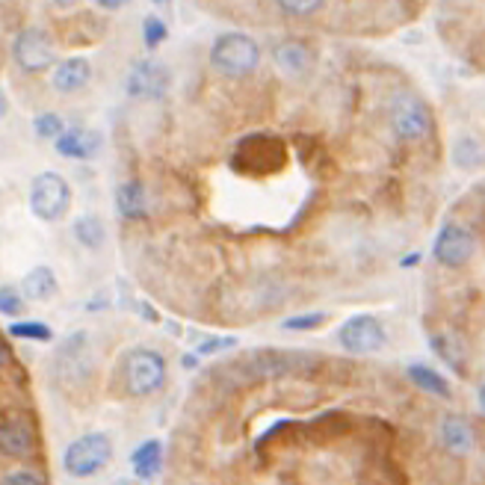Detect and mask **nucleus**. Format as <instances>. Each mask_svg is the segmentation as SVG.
Returning <instances> with one entry per match:
<instances>
[{
    "label": "nucleus",
    "mask_w": 485,
    "mask_h": 485,
    "mask_svg": "<svg viewBox=\"0 0 485 485\" xmlns=\"http://www.w3.org/2000/svg\"><path fill=\"white\" fill-rule=\"evenodd\" d=\"M260 63V45L248 33H222L210 47V66L225 77H246Z\"/></svg>",
    "instance_id": "obj_1"
},
{
    "label": "nucleus",
    "mask_w": 485,
    "mask_h": 485,
    "mask_svg": "<svg viewBox=\"0 0 485 485\" xmlns=\"http://www.w3.org/2000/svg\"><path fill=\"white\" fill-rule=\"evenodd\" d=\"M122 382L130 397H151L166 385V359L157 349H130L122 361Z\"/></svg>",
    "instance_id": "obj_2"
},
{
    "label": "nucleus",
    "mask_w": 485,
    "mask_h": 485,
    "mask_svg": "<svg viewBox=\"0 0 485 485\" xmlns=\"http://www.w3.org/2000/svg\"><path fill=\"white\" fill-rule=\"evenodd\" d=\"M113 459V441L106 432H86L80 435L77 441H71L66 447V456H63V468L66 473L77 480H86L92 473L104 470L110 465Z\"/></svg>",
    "instance_id": "obj_3"
},
{
    "label": "nucleus",
    "mask_w": 485,
    "mask_h": 485,
    "mask_svg": "<svg viewBox=\"0 0 485 485\" xmlns=\"http://www.w3.org/2000/svg\"><path fill=\"white\" fill-rule=\"evenodd\" d=\"M388 118H390V130H394V136H399L402 142L429 139L432 127H435L432 110L426 106L423 98H418V95H397V98L390 101Z\"/></svg>",
    "instance_id": "obj_4"
},
{
    "label": "nucleus",
    "mask_w": 485,
    "mask_h": 485,
    "mask_svg": "<svg viewBox=\"0 0 485 485\" xmlns=\"http://www.w3.org/2000/svg\"><path fill=\"white\" fill-rule=\"evenodd\" d=\"M71 205V187L59 172H39L30 184V210L45 222L66 217Z\"/></svg>",
    "instance_id": "obj_5"
},
{
    "label": "nucleus",
    "mask_w": 485,
    "mask_h": 485,
    "mask_svg": "<svg viewBox=\"0 0 485 485\" xmlns=\"http://www.w3.org/2000/svg\"><path fill=\"white\" fill-rule=\"evenodd\" d=\"M12 59L24 68L35 75V71H45L54 66V42L42 27H24L15 42H12Z\"/></svg>",
    "instance_id": "obj_6"
},
{
    "label": "nucleus",
    "mask_w": 485,
    "mask_h": 485,
    "mask_svg": "<svg viewBox=\"0 0 485 485\" xmlns=\"http://www.w3.org/2000/svg\"><path fill=\"white\" fill-rule=\"evenodd\" d=\"M477 252V237H473L465 225L459 222H447L441 231H438V240H435V260L444 267H465L468 260Z\"/></svg>",
    "instance_id": "obj_7"
},
{
    "label": "nucleus",
    "mask_w": 485,
    "mask_h": 485,
    "mask_svg": "<svg viewBox=\"0 0 485 485\" xmlns=\"http://www.w3.org/2000/svg\"><path fill=\"white\" fill-rule=\"evenodd\" d=\"M338 340L343 349L355 352V355L376 352V349H382V343H385V328L376 317L359 314V317H349L347 323L340 326Z\"/></svg>",
    "instance_id": "obj_8"
},
{
    "label": "nucleus",
    "mask_w": 485,
    "mask_h": 485,
    "mask_svg": "<svg viewBox=\"0 0 485 485\" xmlns=\"http://www.w3.org/2000/svg\"><path fill=\"white\" fill-rule=\"evenodd\" d=\"M172 86L169 68L157 59H136L127 75V95L130 98H160Z\"/></svg>",
    "instance_id": "obj_9"
},
{
    "label": "nucleus",
    "mask_w": 485,
    "mask_h": 485,
    "mask_svg": "<svg viewBox=\"0 0 485 485\" xmlns=\"http://www.w3.org/2000/svg\"><path fill=\"white\" fill-rule=\"evenodd\" d=\"M284 160V146L272 136H248L240 142V148L234 154V163L243 172L248 169H276Z\"/></svg>",
    "instance_id": "obj_10"
},
{
    "label": "nucleus",
    "mask_w": 485,
    "mask_h": 485,
    "mask_svg": "<svg viewBox=\"0 0 485 485\" xmlns=\"http://www.w3.org/2000/svg\"><path fill=\"white\" fill-rule=\"evenodd\" d=\"M438 441L447 450L450 456H470L477 450V429L468 418L461 414H447V418L438 423Z\"/></svg>",
    "instance_id": "obj_11"
},
{
    "label": "nucleus",
    "mask_w": 485,
    "mask_h": 485,
    "mask_svg": "<svg viewBox=\"0 0 485 485\" xmlns=\"http://www.w3.org/2000/svg\"><path fill=\"white\" fill-rule=\"evenodd\" d=\"M104 136L95 127L86 125H71L66 127V134L56 139V151L68 160H92L101 151Z\"/></svg>",
    "instance_id": "obj_12"
},
{
    "label": "nucleus",
    "mask_w": 485,
    "mask_h": 485,
    "mask_svg": "<svg viewBox=\"0 0 485 485\" xmlns=\"http://www.w3.org/2000/svg\"><path fill=\"white\" fill-rule=\"evenodd\" d=\"M272 59L288 77H305L314 68V51L299 39H284L272 47Z\"/></svg>",
    "instance_id": "obj_13"
},
{
    "label": "nucleus",
    "mask_w": 485,
    "mask_h": 485,
    "mask_svg": "<svg viewBox=\"0 0 485 485\" xmlns=\"http://www.w3.org/2000/svg\"><path fill=\"white\" fill-rule=\"evenodd\" d=\"M92 80V66H89V59H83V56H68L63 59L56 68H54V75H51V83H54V89L56 92H80L86 83Z\"/></svg>",
    "instance_id": "obj_14"
},
{
    "label": "nucleus",
    "mask_w": 485,
    "mask_h": 485,
    "mask_svg": "<svg viewBox=\"0 0 485 485\" xmlns=\"http://www.w3.org/2000/svg\"><path fill=\"white\" fill-rule=\"evenodd\" d=\"M59 293V281H56V272L51 267H33L27 276H24L21 281V296L30 302H47L54 299V296Z\"/></svg>",
    "instance_id": "obj_15"
},
{
    "label": "nucleus",
    "mask_w": 485,
    "mask_h": 485,
    "mask_svg": "<svg viewBox=\"0 0 485 485\" xmlns=\"http://www.w3.org/2000/svg\"><path fill=\"white\" fill-rule=\"evenodd\" d=\"M116 210L125 219H142L148 213V193L139 181H125L116 189Z\"/></svg>",
    "instance_id": "obj_16"
},
{
    "label": "nucleus",
    "mask_w": 485,
    "mask_h": 485,
    "mask_svg": "<svg viewBox=\"0 0 485 485\" xmlns=\"http://www.w3.org/2000/svg\"><path fill=\"white\" fill-rule=\"evenodd\" d=\"M33 447H35L33 429L24 420H6L0 426V450L6 456H27L33 453Z\"/></svg>",
    "instance_id": "obj_17"
},
{
    "label": "nucleus",
    "mask_w": 485,
    "mask_h": 485,
    "mask_svg": "<svg viewBox=\"0 0 485 485\" xmlns=\"http://www.w3.org/2000/svg\"><path fill=\"white\" fill-rule=\"evenodd\" d=\"M71 231H75V240L83 248H101L106 240V225L101 217H95V213H80V217L71 222Z\"/></svg>",
    "instance_id": "obj_18"
},
{
    "label": "nucleus",
    "mask_w": 485,
    "mask_h": 485,
    "mask_svg": "<svg viewBox=\"0 0 485 485\" xmlns=\"http://www.w3.org/2000/svg\"><path fill=\"white\" fill-rule=\"evenodd\" d=\"M130 465H134V473L142 480H151L154 473L160 470L163 465V444L160 441H146L134 450V456H130Z\"/></svg>",
    "instance_id": "obj_19"
},
{
    "label": "nucleus",
    "mask_w": 485,
    "mask_h": 485,
    "mask_svg": "<svg viewBox=\"0 0 485 485\" xmlns=\"http://www.w3.org/2000/svg\"><path fill=\"white\" fill-rule=\"evenodd\" d=\"M409 376L414 379V385L418 388H423V390H429V394H435V397H450V388H447V382L438 373H432L429 367H409Z\"/></svg>",
    "instance_id": "obj_20"
},
{
    "label": "nucleus",
    "mask_w": 485,
    "mask_h": 485,
    "mask_svg": "<svg viewBox=\"0 0 485 485\" xmlns=\"http://www.w3.org/2000/svg\"><path fill=\"white\" fill-rule=\"evenodd\" d=\"M453 157H456V163L461 166V169H470V166H477V163L485 160V151L473 136H465V139H459Z\"/></svg>",
    "instance_id": "obj_21"
},
{
    "label": "nucleus",
    "mask_w": 485,
    "mask_h": 485,
    "mask_svg": "<svg viewBox=\"0 0 485 485\" xmlns=\"http://www.w3.org/2000/svg\"><path fill=\"white\" fill-rule=\"evenodd\" d=\"M432 347L444 355L450 367H456L459 373L465 370V364H461V359H465V352H461V347L456 343L453 335H432Z\"/></svg>",
    "instance_id": "obj_22"
},
{
    "label": "nucleus",
    "mask_w": 485,
    "mask_h": 485,
    "mask_svg": "<svg viewBox=\"0 0 485 485\" xmlns=\"http://www.w3.org/2000/svg\"><path fill=\"white\" fill-rule=\"evenodd\" d=\"M35 136L39 139H59L66 134V122H63V116H56V113H42V116H35Z\"/></svg>",
    "instance_id": "obj_23"
},
{
    "label": "nucleus",
    "mask_w": 485,
    "mask_h": 485,
    "mask_svg": "<svg viewBox=\"0 0 485 485\" xmlns=\"http://www.w3.org/2000/svg\"><path fill=\"white\" fill-rule=\"evenodd\" d=\"M9 335L24 338V340H51L54 338V328L45 326V323H33V319H24V323H12L9 326Z\"/></svg>",
    "instance_id": "obj_24"
},
{
    "label": "nucleus",
    "mask_w": 485,
    "mask_h": 485,
    "mask_svg": "<svg viewBox=\"0 0 485 485\" xmlns=\"http://www.w3.org/2000/svg\"><path fill=\"white\" fill-rule=\"evenodd\" d=\"M166 35H169V27H166V21H160L157 15H148L142 21V42H146L148 51L160 47L166 42Z\"/></svg>",
    "instance_id": "obj_25"
},
{
    "label": "nucleus",
    "mask_w": 485,
    "mask_h": 485,
    "mask_svg": "<svg viewBox=\"0 0 485 485\" xmlns=\"http://www.w3.org/2000/svg\"><path fill=\"white\" fill-rule=\"evenodd\" d=\"M0 314L4 317L24 314V296L18 288H12V284H4V288H0Z\"/></svg>",
    "instance_id": "obj_26"
},
{
    "label": "nucleus",
    "mask_w": 485,
    "mask_h": 485,
    "mask_svg": "<svg viewBox=\"0 0 485 485\" xmlns=\"http://www.w3.org/2000/svg\"><path fill=\"white\" fill-rule=\"evenodd\" d=\"M326 323V314H305V317H290L284 319V328H293V331H305V328H319Z\"/></svg>",
    "instance_id": "obj_27"
},
{
    "label": "nucleus",
    "mask_w": 485,
    "mask_h": 485,
    "mask_svg": "<svg viewBox=\"0 0 485 485\" xmlns=\"http://www.w3.org/2000/svg\"><path fill=\"white\" fill-rule=\"evenodd\" d=\"M278 9L284 12V15L308 18V15H317V12H323V4H278Z\"/></svg>",
    "instance_id": "obj_28"
},
{
    "label": "nucleus",
    "mask_w": 485,
    "mask_h": 485,
    "mask_svg": "<svg viewBox=\"0 0 485 485\" xmlns=\"http://www.w3.org/2000/svg\"><path fill=\"white\" fill-rule=\"evenodd\" d=\"M4 485H45V480L35 470H12L9 477L4 480Z\"/></svg>",
    "instance_id": "obj_29"
},
{
    "label": "nucleus",
    "mask_w": 485,
    "mask_h": 485,
    "mask_svg": "<svg viewBox=\"0 0 485 485\" xmlns=\"http://www.w3.org/2000/svg\"><path fill=\"white\" fill-rule=\"evenodd\" d=\"M234 347V338H225V340H207L201 343L198 352H222V349H231Z\"/></svg>",
    "instance_id": "obj_30"
},
{
    "label": "nucleus",
    "mask_w": 485,
    "mask_h": 485,
    "mask_svg": "<svg viewBox=\"0 0 485 485\" xmlns=\"http://www.w3.org/2000/svg\"><path fill=\"white\" fill-rule=\"evenodd\" d=\"M9 347H6V343L4 340H0V367H6V361H9Z\"/></svg>",
    "instance_id": "obj_31"
},
{
    "label": "nucleus",
    "mask_w": 485,
    "mask_h": 485,
    "mask_svg": "<svg viewBox=\"0 0 485 485\" xmlns=\"http://www.w3.org/2000/svg\"><path fill=\"white\" fill-rule=\"evenodd\" d=\"M480 406H482V411H485V385L480 388Z\"/></svg>",
    "instance_id": "obj_32"
},
{
    "label": "nucleus",
    "mask_w": 485,
    "mask_h": 485,
    "mask_svg": "<svg viewBox=\"0 0 485 485\" xmlns=\"http://www.w3.org/2000/svg\"><path fill=\"white\" fill-rule=\"evenodd\" d=\"M0 157H4V139H0Z\"/></svg>",
    "instance_id": "obj_33"
}]
</instances>
